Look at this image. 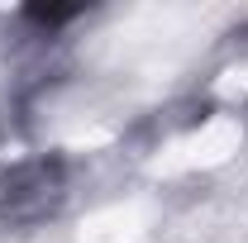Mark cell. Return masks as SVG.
Returning a JSON list of instances; mask_svg holds the SVG:
<instances>
[{"instance_id":"1","label":"cell","mask_w":248,"mask_h":243,"mask_svg":"<svg viewBox=\"0 0 248 243\" xmlns=\"http://www.w3.org/2000/svg\"><path fill=\"white\" fill-rule=\"evenodd\" d=\"M58 196H62V162L58 157L24 162V167H15L0 182V200H5L10 214H38V210H48Z\"/></svg>"},{"instance_id":"2","label":"cell","mask_w":248,"mask_h":243,"mask_svg":"<svg viewBox=\"0 0 248 243\" xmlns=\"http://www.w3.org/2000/svg\"><path fill=\"white\" fill-rule=\"evenodd\" d=\"M81 15H86V5H24V19L38 29H67Z\"/></svg>"}]
</instances>
